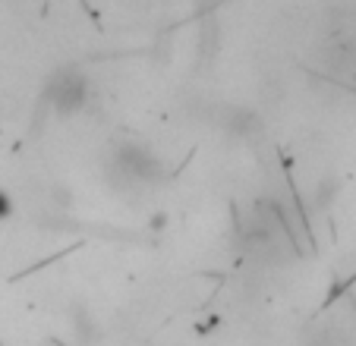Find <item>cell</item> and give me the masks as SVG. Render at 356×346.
<instances>
[{
    "instance_id": "1",
    "label": "cell",
    "mask_w": 356,
    "mask_h": 346,
    "mask_svg": "<svg viewBox=\"0 0 356 346\" xmlns=\"http://www.w3.org/2000/svg\"><path fill=\"white\" fill-rule=\"evenodd\" d=\"M3 211H7V201H3V199H0V214H3Z\"/></svg>"
}]
</instances>
